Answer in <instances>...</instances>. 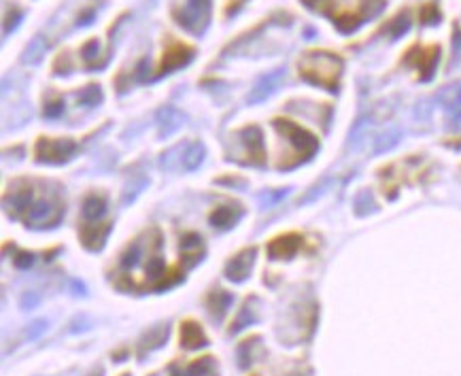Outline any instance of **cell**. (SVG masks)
I'll return each instance as SVG.
<instances>
[{
    "mask_svg": "<svg viewBox=\"0 0 461 376\" xmlns=\"http://www.w3.org/2000/svg\"><path fill=\"white\" fill-rule=\"evenodd\" d=\"M7 209L13 217L23 219L32 228H52V225H58L64 215V202L58 191H54L50 198L36 196L32 183L28 181H19L11 187L7 194Z\"/></svg>",
    "mask_w": 461,
    "mask_h": 376,
    "instance_id": "obj_1",
    "label": "cell"
},
{
    "mask_svg": "<svg viewBox=\"0 0 461 376\" xmlns=\"http://www.w3.org/2000/svg\"><path fill=\"white\" fill-rule=\"evenodd\" d=\"M345 62L341 56L328 49H308L298 60V74L310 85L323 87L328 92H338L343 79Z\"/></svg>",
    "mask_w": 461,
    "mask_h": 376,
    "instance_id": "obj_2",
    "label": "cell"
},
{
    "mask_svg": "<svg viewBox=\"0 0 461 376\" xmlns=\"http://www.w3.org/2000/svg\"><path fill=\"white\" fill-rule=\"evenodd\" d=\"M213 17V0H183L173 7V19L177 26L187 30L189 34L202 36Z\"/></svg>",
    "mask_w": 461,
    "mask_h": 376,
    "instance_id": "obj_3",
    "label": "cell"
},
{
    "mask_svg": "<svg viewBox=\"0 0 461 376\" xmlns=\"http://www.w3.org/2000/svg\"><path fill=\"white\" fill-rule=\"evenodd\" d=\"M193 56H196V49H193L189 43L185 41H179L175 36L168 34L166 41H164V52H162V58H160V64H158V77H164V74H171L183 66H187Z\"/></svg>",
    "mask_w": 461,
    "mask_h": 376,
    "instance_id": "obj_4",
    "label": "cell"
},
{
    "mask_svg": "<svg viewBox=\"0 0 461 376\" xmlns=\"http://www.w3.org/2000/svg\"><path fill=\"white\" fill-rule=\"evenodd\" d=\"M272 123H275V128L289 140V145L296 147V154H298L300 162L308 160L314 152H317V147H319L317 138H314L308 130H304L302 125H298L296 121L277 117Z\"/></svg>",
    "mask_w": 461,
    "mask_h": 376,
    "instance_id": "obj_5",
    "label": "cell"
},
{
    "mask_svg": "<svg viewBox=\"0 0 461 376\" xmlns=\"http://www.w3.org/2000/svg\"><path fill=\"white\" fill-rule=\"evenodd\" d=\"M438 60H440V47L438 45H427V47L412 45L404 56V64L417 68L421 81H429L433 77Z\"/></svg>",
    "mask_w": 461,
    "mask_h": 376,
    "instance_id": "obj_6",
    "label": "cell"
},
{
    "mask_svg": "<svg viewBox=\"0 0 461 376\" xmlns=\"http://www.w3.org/2000/svg\"><path fill=\"white\" fill-rule=\"evenodd\" d=\"M77 149V143L70 138H45L41 136L36 143V160L39 162H50V164H62L72 158Z\"/></svg>",
    "mask_w": 461,
    "mask_h": 376,
    "instance_id": "obj_7",
    "label": "cell"
},
{
    "mask_svg": "<svg viewBox=\"0 0 461 376\" xmlns=\"http://www.w3.org/2000/svg\"><path fill=\"white\" fill-rule=\"evenodd\" d=\"M242 145H245V154L249 156V164L261 166L266 162L264 158V136L257 125H247L238 132Z\"/></svg>",
    "mask_w": 461,
    "mask_h": 376,
    "instance_id": "obj_8",
    "label": "cell"
},
{
    "mask_svg": "<svg viewBox=\"0 0 461 376\" xmlns=\"http://www.w3.org/2000/svg\"><path fill=\"white\" fill-rule=\"evenodd\" d=\"M281 81H283V68H277V70H272V72H266V74H261V77L255 81V85L251 87V92H249L247 100H249L251 105L261 103V100H266V98L272 96V94L279 90Z\"/></svg>",
    "mask_w": 461,
    "mask_h": 376,
    "instance_id": "obj_9",
    "label": "cell"
},
{
    "mask_svg": "<svg viewBox=\"0 0 461 376\" xmlns=\"http://www.w3.org/2000/svg\"><path fill=\"white\" fill-rule=\"evenodd\" d=\"M253 262H255V249H245L240 251L238 255H234L228 266H226V277L234 283H242L247 281V277L251 274V268H253Z\"/></svg>",
    "mask_w": 461,
    "mask_h": 376,
    "instance_id": "obj_10",
    "label": "cell"
},
{
    "mask_svg": "<svg viewBox=\"0 0 461 376\" xmlns=\"http://www.w3.org/2000/svg\"><path fill=\"white\" fill-rule=\"evenodd\" d=\"M302 247V236L300 234H283L275 240H270L268 244V255L272 260H287L291 255L298 253V249Z\"/></svg>",
    "mask_w": 461,
    "mask_h": 376,
    "instance_id": "obj_11",
    "label": "cell"
},
{
    "mask_svg": "<svg viewBox=\"0 0 461 376\" xmlns=\"http://www.w3.org/2000/svg\"><path fill=\"white\" fill-rule=\"evenodd\" d=\"M179 338H181V346L187 348V351H196V348L208 344V338H206L204 330L200 328V323L193 321V319H187V321L181 323Z\"/></svg>",
    "mask_w": 461,
    "mask_h": 376,
    "instance_id": "obj_12",
    "label": "cell"
},
{
    "mask_svg": "<svg viewBox=\"0 0 461 376\" xmlns=\"http://www.w3.org/2000/svg\"><path fill=\"white\" fill-rule=\"evenodd\" d=\"M81 62H83V66L87 70H98V68L107 66L109 54L103 52L98 39H89V41L83 43V47H81Z\"/></svg>",
    "mask_w": 461,
    "mask_h": 376,
    "instance_id": "obj_13",
    "label": "cell"
},
{
    "mask_svg": "<svg viewBox=\"0 0 461 376\" xmlns=\"http://www.w3.org/2000/svg\"><path fill=\"white\" fill-rule=\"evenodd\" d=\"M232 302H234V295L230 291H226V289H213L206 295V300H204L206 311H208V315L215 321H222L226 317V313L230 311Z\"/></svg>",
    "mask_w": 461,
    "mask_h": 376,
    "instance_id": "obj_14",
    "label": "cell"
},
{
    "mask_svg": "<svg viewBox=\"0 0 461 376\" xmlns=\"http://www.w3.org/2000/svg\"><path fill=\"white\" fill-rule=\"evenodd\" d=\"M259 300L255 297V295H251V297H247L245 300V304H242V309L238 311V315L234 317V321H232V328L228 330L230 334H238L240 330H245V328H249L251 323H255L257 319H259Z\"/></svg>",
    "mask_w": 461,
    "mask_h": 376,
    "instance_id": "obj_15",
    "label": "cell"
},
{
    "mask_svg": "<svg viewBox=\"0 0 461 376\" xmlns=\"http://www.w3.org/2000/svg\"><path fill=\"white\" fill-rule=\"evenodd\" d=\"M111 230L109 223H94V221H87L81 230V242L85 244V249L89 251H98L105 247V240H107V234Z\"/></svg>",
    "mask_w": 461,
    "mask_h": 376,
    "instance_id": "obj_16",
    "label": "cell"
},
{
    "mask_svg": "<svg viewBox=\"0 0 461 376\" xmlns=\"http://www.w3.org/2000/svg\"><path fill=\"white\" fill-rule=\"evenodd\" d=\"M168 338V325L166 323H160L156 325V328L147 330L142 334V338L138 340V357H144L147 353H151V351L160 348Z\"/></svg>",
    "mask_w": 461,
    "mask_h": 376,
    "instance_id": "obj_17",
    "label": "cell"
},
{
    "mask_svg": "<svg viewBox=\"0 0 461 376\" xmlns=\"http://www.w3.org/2000/svg\"><path fill=\"white\" fill-rule=\"evenodd\" d=\"M242 207L238 205H226V207H217L213 213H211V223L215 225V228L219 230H228L232 228V225H236V221L242 217Z\"/></svg>",
    "mask_w": 461,
    "mask_h": 376,
    "instance_id": "obj_18",
    "label": "cell"
},
{
    "mask_svg": "<svg viewBox=\"0 0 461 376\" xmlns=\"http://www.w3.org/2000/svg\"><path fill=\"white\" fill-rule=\"evenodd\" d=\"M261 338L259 336H251L247 340H242L238 346H236V359H238V368H249L255 359H257V353H261Z\"/></svg>",
    "mask_w": 461,
    "mask_h": 376,
    "instance_id": "obj_19",
    "label": "cell"
},
{
    "mask_svg": "<svg viewBox=\"0 0 461 376\" xmlns=\"http://www.w3.org/2000/svg\"><path fill=\"white\" fill-rule=\"evenodd\" d=\"M107 213V200L100 194H89L83 200V217L85 221H98Z\"/></svg>",
    "mask_w": 461,
    "mask_h": 376,
    "instance_id": "obj_20",
    "label": "cell"
},
{
    "mask_svg": "<svg viewBox=\"0 0 461 376\" xmlns=\"http://www.w3.org/2000/svg\"><path fill=\"white\" fill-rule=\"evenodd\" d=\"M408 30H410V11L408 9H402L396 17H392L389 21L385 23L380 32H387L392 39H400Z\"/></svg>",
    "mask_w": 461,
    "mask_h": 376,
    "instance_id": "obj_21",
    "label": "cell"
},
{
    "mask_svg": "<svg viewBox=\"0 0 461 376\" xmlns=\"http://www.w3.org/2000/svg\"><path fill=\"white\" fill-rule=\"evenodd\" d=\"M158 123H160V134L162 136L164 134H173L179 128V125L183 123V115L177 109H173V107H166V109L160 111Z\"/></svg>",
    "mask_w": 461,
    "mask_h": 376,
    "instance_id": "obj_22",
    "label": "cell"
},
{
    "mask_svg": "<svg viewBox=\"0 0 461 376\" xmlns=\"http://www.w3.org/2000/svg\"><path fill=\"white\" fill-rule=\"evenodd\" d=\"M438 98H440L442 107L449 113H457L461 109V85H449V87H444L438 94Z\"/></svg>",
    "mask_w": 461,
    "mask_h": 376,
    "instance_id": "obj_23",
    "label": "cell"
},
{
    "mask_svg": "<svg viewBox=\"0 0 461 376\" xmlns=\"http://www.w3.org/2000/svg\"><path fill=\"white\" fill-rule=\"evenodd\" d=\"M202 160H204V147H202L200 143H191V145L185 149V154H183V158H181V164H183V168L193 170V168H198V166H200Z\"/></svg>",
    "mask_w": 461,
    "mask_h": 376,
    "instance_id": "obj_24",
    "label": "cell"
},
{
    "mask_svg": "<svg viewBox=\"0 0 461 376\" xmlns=\"http://www.w3.org/2000/svg\"><path fill=\"white\" fill-rule=\"evenodd\" d=\"M103 90H100V85L98 83H89V85H85L81 92H79V103L81 105H85V107H96V105H100L103 103Z\"/></svg>",
    "mask_w": 461,
    "mask_h": 376,
    "instance_id": "obj_25",
    "label": "cell"
},
{
    "mask_svg": "<svg viewBox=\"0 0 461 376\" xmlns=\"http://www.w3.org/2000/svg\"><path fill=\"white\" fill-rule=\"evenodd\" d=\"M419 19H421L423 26H436V23H440L442 13H440L438 5L431 3V0H429V3H425V5L421 7V11H419Z\"/></svg>",
    "mask_w": 461,
    "mask_h": 376,
    "instance_id": "obj_26",
    "label": "cell"
},
{
    "mask_svg": "<svg viewBox=\"0 0 461 376\" xmlns=\"http://www.w3.org/2000/svg\"><path fill=\"white\" fill-rule=\"evenodd\" d=\"M47 52V45L43 43L41 36H36L28 47H26V54H23V62L26 64H39L43 60V54Z\"/></svg>",
    "mask_w": 461,
    "mask_h": 376,
    "instance_id": "obj_27",
    "label": "cell"
},
{
    "mask_svg": "<svg viewBox=\"0 0 461 376\" xmlns=\"http://www.w3.org/2000/svg\"><path fill=\"white\" fill-rule=\"evenodd\" d=\"M21 17H23V9L21 7H17V5L7 7V11H5V34H9L11 30H15L19 26Z\"/></svg>",
    "mask_w": 461,
    "mask_h": 376,
    "instance_id": "obj_28",
    "label": "cell"
},
{
    "mask_svg": "<svg viewBox=\"0 0 461 376\" xmlns=\"http://www.w3.org/2000/svg\"><path fill=\"white\" fill-rule=\"evenodd\" d=\"M374 200H372V196H370V191H361L357 198H355V213L359 215V217H363V215H370L372 211H374Z\"/></svg>",
    "mask_w": 461,
    "mask_h": 376,
    "instance_id": "obj_29",
    "label": "cell"
},
{
    "mask_svg": "<svg viewBox=\"0 0 461 376\" xmlns=\"http://www.w3.org/2000/svg\"><path fill=\"white\" fill-rule=\"evenodd\" d=\"M62 111H64V100L60 98V96H54V98H47V103H45V117H50V119H54V117H60L62 115Z\"/></svg>",
    "mask_w": 461,
    "mask_h": 376,
    "instance_id": "obj_30",
    "label": "cell"
},
{
    "mask_svg": "<svg viewBox=\"0 0 461 376\" xmlns=\"http://www.w3.org/2000/svg\"><path fill=\"white\" fill-rule=\"evenodd\" d=\"M398 140H400V132H396V130H394V132H387V134H383L380 138H376L374 152H376V154H383V152H387V149L396 147Z\"/></svg>",
    "mask_w": 461,
    "mask_h": 376,
    "instance_id": "obj_31",
    "label": "cell"
},
{
    "mask_svg": "<svg viewBox=\"0 0 461 376\" xmlns=\"http://www.w3.org/2000/svg\"><path fill=\"white\" fill-rule=\"evenodd\" d=\"M70 68H72V64H70L68 54H60L58 60L54 62V72L56 74H66V72H70Z\"/></svg>",
    "mask_w": 461,
    "mask_h": 376,
    "instance_id": "obj_32",
    "label": "cell"
},
{
    "mask_svg": "<svg viewBox=\"0 0 461 376\" xmlns=\"http://www.w3.org/2000/svg\"><path fill=\"white\" fill-rule=\"evenodd\" d=\"M32 262H34V255H32V253H17V255L13 258V264H15L19 270H26V268H30V266H32Z\"/></svg>",
    "mask_w": 461,
    "mask_h": 376,
    "instance_id": "obj_33",
    "label": "cell"
},
{
    "mask_svg": "<svg viewBox=\"0 0 461 376\" xmlns=\"http://www.w3.org/2000/svg\"><path fill=\"white\" fill-rule=\"evenodd\" d=\"M45 330H47V321H45V319H39V321H34V323L30 325V328H28V338L34 340V338H39Z\"/></svg>",
    "mask_w": 461,
    "mask_h": 376,
    "instance_id": "obj_34",
    "label": "cell"
},
{
    "mask_svg": "<svg viewBox=\"0 0 461 376\" xmlns=\"http://www.w3.org/2000/svg\"><path fill=\"white\" fill-rule=\"evenodd\" d=\"M39 304V295L36 293H26L21 297V309H32Z\"/></svg>",
    "mask_w": 461,
    "mask_h": 376,
    "instance_id": "obj_35",
    "label": "cell"
},
{
    "mask_svg": "<svg viewBox=\"0 0 461 376\" xmlns=\"http://www.w3.org/2000/svg\"><path fill=\"white\" fill-rule=\"evenodd\" d=\"M247 0H228V5H226V15H232V13H236L242 5H245Z\"/></svg>",
    "mask_w": 461,
    "mask_h": 376,
    "instance_id": "obj_36",
    "label": "cell"
},
{
    "mask_svg": "<svg viewBox=\"0 0 461 376\" xmlns=\"http://www.w3.org/2000/svg\"><path fill=\"white\" fill-rule=\"evenodd\" d=\"M451 125L455 130H461V109L457 113H451Z\"/></svg>",
    "mask_w": 461,
    "mask_h": 376,
    "instance_id": "obj_37",
    "label": "cell"
},
{
    "mask_svg": "<svg viewBox=\"0 0 461 376\" xmlns=\"http://www.w3.org/2000/svg\"><path fill=\"white\" fill-rule=\"evenodd\" d=\"M103 372H105V370H103L100 366H96V368H94V370H92L87 376H103Z\"/></svg>",
    "mask_w": 461,
    "mask_h": 376,
    "instance_id": "obj_38",
    "label": "cell"
},
{
    "mask_svg": "<svg viewBox=\"0 0 461 376\" xmlns=\"http://www.w3.org/2000/svg\"><path fill=\"white\" fill-rule=\"evenodd\" d=\"M119 376H130V374H128V372H124V374H119Z\"/></svg>",
    "mask_w": 461,
    "mask_h": 376,
    "instance_id": "obj_39",
    "label": "cell"
},
{
    "mask_svg": "<svg viewBox=\"0 0 461 376\" xmlns=\"http://www.w3.org/2000/svg\"><path fill=\"white\" fill-rule=\"evenodd\" d=\"M255 376H257V374H255Z\"/></svg>",
    "mask_w": 461,
    "mask_h": 376,
    "instance_id": "obj_40",
    "label": "cell"
}]
</instances>
